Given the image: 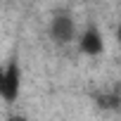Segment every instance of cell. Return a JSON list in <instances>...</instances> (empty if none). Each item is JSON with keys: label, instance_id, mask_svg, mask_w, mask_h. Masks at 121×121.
<instances>
[{"label": "cell", "instance_id": "1", "mask_svg": "<svg viewBox=\"0 0 121 121\" xmlns=\"http://www.w3.org/2000/svg\"><path fill=\"white\" fill-rule=\"evenodd\" d=\"M19 88H22V69L17 59H10L5 67H0V97L14 102L19 97Z\"/></svg>", "mask_w": 121, "mask_h": 121}, {"label": "cell", "instance_id": "3", "mask_svg": "<svg viewBox=\"0 0 121 121\" xmlns=\"http://www.w3.org/2000/svg\"><path fill=\"white\" fill-rule=\"evenodd\" d=\"M76 38H78V48H81L86 55H100V52L104 50L102 33H100V29H95V26H88L83 33H76Z\"/></svg>", "mask_w": 121, "mask_h": 121}, {"label": "cell", "instance_id": "2", "mask_svg": "<svg viewBox=\"0 0 121 121\" xmlns=\"http://www.w3.org/2000/svg\"><path fill=\"white\" fill-rule=\"evenodd\" d=\"M48 33L57 45H67V43L76 40V22H74V17L69 12H57L50 19Z\"/></svg>", "mask_w": 121, "mask_h": 121}, {"label": "cell", "instance_id": "4", "mask_svg": "<svg viewBox=\"0 0 121 121\" xmlns=\"http://www.w3.org/2000/svg\"><path fill=\"white\" fill-rule=\"evenodd\" d=\"M7 121H29V119H26L24 114H12V116H10Z\"/></svg>", "mask_w": 121, "mask_h": 121}]
</instances>
